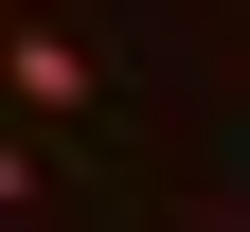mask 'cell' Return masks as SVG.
<instances>
[{
  "label": "cell",
  "instance_id": "6da1fadb",
  "mask_svg": "<svg viewBox=\"0 0 250 232\" xmlns=\"http://www.w3.org/2000/svg\"><path fill=\"white\" fill-rule=\"evenodd\" d=\"M18 107H36V125L89 107V36H72V18H18Z\"/></svg>",
  "mask_w": 250,
  "mask_h": 232
}]
</instances>
